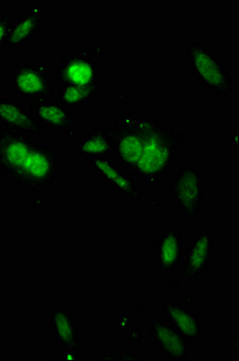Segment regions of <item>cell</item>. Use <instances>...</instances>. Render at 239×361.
<instances>
[{
  "label": "cell",
  "instance_id": "obj_9",
  "mask_svg": "<svg viewBox=\"0 0 239 361\" xmlns=\"http://www.w3.org/2000/svg\"><path fill=\"white\" fill-rule=\"evenodd\" d=\"M34 114L44 130L50 132L51 139L60 144L63 136L76 139L79 127L72 110L59 100L57 94L33 106Z\"/></svg>",
  "mask_w": 239,
  "mask_h": 361
},
{
  "label": "cell",
  "instance_id": "obj_10",
  "mask_svg": "<svg viewBox=\"0 0 239 361\" xmlns=\"http://www.w3.org/2000/svg\"><path fill=\"white\" fill-rule=\"evenodd\" d=\"M149 336L155 348L169 361L188 360L190 343L177 329L161 318L149 319Z\"/></svg>",
  "mask_w": 239,
  "mask_h": 361
},
{
  "label": "cell",
  "instance_id": "obj_13",
  "mask_svg": "<svg viewBox=\"0 0 239 361\" xmlns=\"http://www.w3.org/2000/svg\"><path fill=\"white\" fill-rule=\"evenodd\" d=\"M0 124L1 127L32 134L37 137L44 133V128L34 114L33 106L16 97H0Z\"/></svg>",
  "mask_w": 239,
  "mask_h": 361
},
{
  "label": "cell",
  "instance_id": "obj_5",
  "mask_svg": "<svg viewBox=\"0 0 239 361\" xmlns=\"http://www.w3.org/2000/svg\"><path fill=\"white\" fill-rule=\"evenodd\" d=\"M56 68L58 88H100L99 66L91 49H64Z\"/></svg>",
  "mask_w": 239,
  "mask_h": 361
},
{
  "label": "cell",
  "instance_id": "obj_16",
  "mask_svg": "<svg viewBox=\"0 0 239 361\" xmlns=\"http://www.w3.org/2000/svg\"><path fill=\"white\" fill-rule=\"evenodd\" d=\"M77 151L79 156L86 159H91L94 157L111 156V142L108 139L106 126H96L91 133L81 136L77 145Z\"/></svg>",
  "mask_w": 239,
  "mask_h": 361
},
{
  "label": "cell",
  "instance_id": "obj_15",
  "mask_svg": "<svg viewBox=\"0 0 239 361\" xmlns=\"http://www.w3.org/2000/svg\"><path fill=\"white\" fill-rule=\"evenodd\" d=\"M155 267L160 274H172L181 264L184 252V233L178 228H169L152 240Z\"/></svg>",
  "mask_w": 239,
  "mask_h": 361
},
{
  "label": "cell",
  "instance_id": "obj_18",
  "mask_svg": "<svg viewBox=\"0 0 239 361\" xmlns=\"http://www.w3.org/2000/svg\"><path fill=\"white\" fill-rule=\"evenodd\" d=\"M13 22L15 20H13V10L5 8L0 13V49H3L5 42L8 40Z\"/></svg>",
  "mask_w": 239,
  "mask_h": 361
},
{
  "label": "cell",
  "instance_id": "obj_14",
  "mask_svg": "<svg viewBox=\"0 0 239 361\" xmlns=\"http://www.w3.org/2000/svg\"><path fill=\"white\" fill-rule=\"evenodd\" d=\"M44 25V13L41 4L33 1L30 8L20 13V16L13 22L8 40L3 47V54H8L11 49H27L30 42L37 39L41 33Z\"/></svg>",
  "mask_w": 239,
  "mask_h": 361
},
{
  "label": "cell",
  "instance_id": "obj_3",
  "mask_svg": "<svg viewBox=\"0 0 239 361\" xmlns=\"http://www.w3.org/2000/svg\"><path fill=\"white\" fill-rule=\"evenodd\" d=\"M184 54L193 78L201 86L217 97L233 94L232 70L213 49L207 47L202 42H186Z\"/></svg>",
  "mask_w": 239,
  "mask_h": 361
},
{
  "label": "cell",
  "instance_id": "obj_7",
  "mask_svg": "<svg viewBox=\"0 0 239 361\" xmlns=\"http://www.w3.org/2000/svg\"><path fill=\"white\" fill-rule=\"evenodd\" d=\"M214 255V233L212 230L195 231L189 247L183 252L181 264L174 271V281L189 284L200 279L212 269Z\"/></svg>",
  "mask_w": 239,
  "mask_h": 361
},
{
  "label": "cell",
  "instance_id": "obj_22",
  "mask_svg": "<svg viewBox=\"0 0 239 361\" xmlns=\"http://www.w3.org/2000/svg\"><path fill=\"white\" fill-rule=\"evenodd\" d=\"M0 85H1V78H0Z\"/></svg>",
  "mask_w": 239,
  "mask_h": 361
},
{
  "label": "cell",
  "instance_id": "obj_17",
  "mask_svg": "<svg viewBox=\"0 0 239 361\" xmlns=\"http://www.w3.org/2000/svg\"><path fill=\"white\" fill-rule=\"evenodd\" d=\"M100 88H79V87H62L58 88L59 100L65 106L74 110L76 107L86 106L99 94Z\"/></svg>",
  "mask_w": 239,
  "mask_h": 361
},
{
  "label": "cell",
  "instance_id": "obj_1",
  "mask_svg": "<svg viewBox=\"0 0 239 361\" xmlns=\"http://www.w3.org/2000/svg\"><path fill=\"white\" fill-rule=\"evenodd\" d=\"M105 126L111 156L137 180L157 187L174 173L184 135L162 123L155 107L146 109L141 116H116Z\"/></svg>",
  "mask_w": 239,
  "mask_h": 361
},
{
  "label": "cell",
  "instance_id": "obj_12",
  "mask_svg": "<svg viewBox=\"0 0 239 361\" xmlns=\"http://www.w3.org/2000/svg\"><path fill=\"white\" fill-rule=\"evenodd\" d=\"M50 328L56 343L62 354H71L79 357L82 348L79 320L66 307L50 308Z\"/></svg>",
  "mask_w": 239,
  "mask_h": 361
},
{
  "label": "cell",
  "instance_id": "obj_11",
  "mask_svg": "<svg viewBox=\"0 0 239 361\" xmlns=\"http://www.w3.org/2000/svg\"><path fill=\"white\" fill-rule=\"evenodd\" d=\"M162 318L177 329L189 343L203 340L202 318L195 313L191 305L176 298H165L162 301Z\"/></svg>",
  "mask_w": 239,
  "mask_h": 361
},
{
  "label": "cell",
  "instance_id": "obj_2",
  "mask_svg": "<svg viewBox=\"0 0 239 361\" xmlns=\"http://www.w3.org/2000/svg\"><path fill=\"white\" fill-rule=\"evenodd\" d=\"M58 149L40 137L0 127V180L40 195L59 180Z\"/></svg>",
  "mask_w": 239,
  "mask_h": 361
},
{
  "label": "cell",
  "instance_id": "obj_8",
  "mask_svg": "<svg viewBox=\"0 0 239 361\" xmlns=\"http://www.w3.org/2000/svg\"><path fill=\"white\" fill-rule=\"evenodd\" d=\"M88 170L100 183L134 202H143L145 195L137 185V178L112 156L94 157L89 159Z\"/></svg>",
  "mask_w": 239,
  "mask_h": 361
},
{
  "label": "cell",
  "instance_id": "obj_19",
  "mask_svg": "<svg viewBox=\"0 0 239 361\" xmlns=\"http://www.w3.org/2000/svg\"><path fill=\"white\" fill-rule=\"evenodd\" d=\"M100 360H103V359H116V360H125V359H128V360H131V359H136V360H140V357H137L136 354L134 353H125V352H118V353H103V357H99Z\"/></svg>",
  "mask_w": 239,
  "mask_h": 361
},
{
  "label": "cell",
  "instance_id": "obj_4",
  "mask_svg": "<svg viewBox=\"0 0 239 361\" xmlns=\"http://www.w3.org/2000/svg\"><path fill=\"white\" fill-rule=\"evenodd\" d=\"M167 192L174 202L178 219L191 226L203 209V173L195 164H181L167 183Z\"/></svg>",
  "mask_w": 239,
  "mask_h": 361
},
{
  "label": "cell",
  "instance_id": "obj_6",
  "mask_svg": "<svg viewBox=\"0 0 239 361\" xmlns=\"http://www.w3.org/2000/svg\"><path fill=\"white\" fill-rule=\"evenodd\" d=\"M10 78L15 97L32 106L56 95L50 66L45 63L16 64L11 69Z\"/></svg>",
  "mask_w": 239,
  "mask_h": 361
},
{
  "label": "cell",
  "instance_id": "obj_21",
  "mask_svg": "<svg viewBox=\"0 0 239 361\" xmlns=\"http://www.w3.org/2000/svg\"><path fill=\"white\" fill-rule=\"evenodd\" d=\"M91 52L94 54L95 57H103V54H105V47H103V44H96V45L93 46L91 47Z\"/></svg>",
  "mask_w": 239,
  "mask_h": 361
},
{
  "label": "cell",
  "instance_id": "obj_20",
  "mask_svg": "<svg viewBox=\"0 0 239 361\" xmlns=\"http://www.w3.org/2000/svg\"><path fill=\"white\" fill-rule=\"evenodd\" d=\"M230 146L232 148V152L237 154L238 153V134L233 133L230 135Z\"/></svg>",
  "mask_w": 239,
  "mask_h": 361
}]
</instances>
